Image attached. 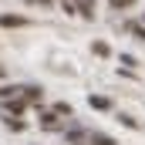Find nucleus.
<instances>
[{
	"mask_svg": "<svg viewBox=\"0 0 145 145\" xmlns=\"http://www.w3.org/2000/svg\"><path fill=\"white\" fill-rule=\"evenodd\" d=\"M40 128H51V132H61L64 128V121H61V115L54 108H44L40 111Z\"/></svg>",
	"mask_w": 145,
	"mask_h": 145,
	"instance_id": "nucleus-1",
	"label": "nucleus"
},
{
	"mask_svg": "<svg viewBox=\"0 0 145 145\" xmlns=\"http://www.w3.org/2000/svg\"><path fill=\"white\" fill-rule=\"evenodd\" d=\"M27 105H31V101H24V98H7V101H3V111L14 115V118H20V115L27 111Z\"/></svg>",
	"mask_w": 145,
	"mask_h": 145,
	"instance_id": "nucleus-2",
	"label": "nucleus"
},
{
	"mask_svg": "<svg viewBox=\"0 0 145 145\" xmlns=\"http://www.w3.org/2000/svg\"><path fill=\"white\" fill-rule=\"evenodd\" d=\"M20 98L31 101V105H40V101H44V91H40L37 84H24V88H20Z\"/></svg>",
	"mask_w": 145,
	"mask_h": 145,
	"instance_id": "nucleus-3",
	"label": "nucleus"
},
{
	"mask_svg": "<svg viewBox=\"0 0 145 145\" xmlns=\"http://www.w3.org/2000/svg\"><path fill=\"white\" fill-rule=\"evenodd\" d=\"M0 27H27V17H20V14H0Z\"/></svg>",
	"mask_w": 145,
	"mask_h": 145,
	"instance_id": "nucleus-4",
	"label": "nucleus"
},
{
	"mask_svg": "<svg viewBox=\"0 0 145 145\" xmlns=\"http://www.w3.org/2000/svg\"><path fill=\"white\" fill-rule=\"evenodd\" d=\"M74 3H78V10H81L78 17H84V20H95V0H74Z\"/></svg>",
	"mask_w": 145,
	"mask_h": 145,
	"instance_id": "nucleus-5",
	"label": "nucleus"
},
{
	"mask_svg": "<svg viewBox=\"0 0 145 145\" xmlns=\"http://www.w3.org/2000/svg\"><path fill=\"white\" fill-rule=\"evenodd\" d=\"M88 105H91L95 111H111V101L105 98V95H91V98H88Z\"/></svg>",
	"mask_w": 145,
	"mask_h": 145,
	"instance_id": "nucleus-6",
	"label": "nucleus"
},
{
	"mask_svg": "<svg viewBox=\"0 0 145 145\" xmlns=\"http://www.w3.org/2000/svg\"><path fill=\"white\" fill-rule=\"evenodd\" d=\"M88 145H115V138L105 132H88Z\"/></svg>",
	"mask_w": 145,
	"mask_h": 145,
	"instance_id": "nucleus-7",
	"label": "nucleus"
},
{
	"mask_svg": "<svg viewBox=\"0 0 145 145\" xmlns=\"http://www.w3.org/2000/svg\"><path fill=\"white\" fill-rule=\"evenodd\" d=\"M20 88H24V84H0V101H7V98H20Z\"/></svg>",
	"mask_w": 145,
	"mask_h": 145,
	"instance_id": "nucleus-8",
	"label": "nucleus"
},
{
	"mask_svg": "<svg viewBox=\"0 0 145 145\" xmlns=\"http://www.w3.org/2000/svg\"><path fill=\"white\" fill-rule=\"evenodd\" d=\"M125 27H128V34H135L138 40H145V24H142V20H128Z\"/></svg>",
	"mask_w": 145,
	"mask_h": 145,
	"instance_id": "nucleus-9",
	"label": "nucleus"
},
{
	"mask_svg": "<svg viewBox=\"0 0 145 145\" xmlns=\"http://www.w3.org/2000/svg\"><path fill=\"white\" fill-rule=\"evenodd\" d=\"M118 121H121L125 128H142V125H138V118H132L128 111H121V115H118Z\"/></svg>",
	"mask_w": 145,
	"mask_h": 145,
	"instance_id": "nucleus-10",
	"label": "nucleus"
},
{
	"mask_svg": "<svg viewBox=\"0 0 145 145\" xmlns=\"http://www.w3.org/2000/svg\"><path fill=\"white\" fill-rule=\"evenodd\" d=\"M3 121H7V128H10V132H24V118H14V115H7Z\"/></svg>",
	"mask_w": 145,
	"mask_h": 145,
	"instance_id": "nucleus-11",
	"label": "nucleus"
},
{
	"mask_svg": "<svg viewBox=\"0 0 145 145\" xmlns=\"http://www.w3.org/2000/svg\"><path fill=\"white\" fill-rule=\"evenodd\" d=\"M91 51H95L98 57H108V54H111V47L105 44V40H95V44H91Z\"/></svg>",
	"mask_w": 145,
	"mask_h": 145,
	"instance_id": "nucleus-12",
	"label": "nucleus"
},
{
	"mask_svg": "<svg viewBox=\"0 0 145 145\" xmlns=\"http://www.w3.org/2000/svg\"><path fill=\"white\" fill-rule=\"evenodd\" d=\"M54 111H57L61 118H71V115H74V111H71V105H64V101H57V105H54Z\"/></svg>",
	"mask_w": 145,
	"mask_h": 145,
	"instance_id": "nucleus-13",
	"label": "nucleus"
},
{
	"mask_svg": "<svg viewBox=\"0 0 145 145\" xmlns=\"http://www.w3.org/2000/svg\"><path fill=\"white\" fill-rule=\"evenodd\" d=\"M115 10H125V7H132V0H108Z\"/></svg>",
	"mask_w": 145,
	"mask_h": 145,
	"instance_id": "nucleus-14",
	"label": "nucleus"
},
{
	"mask_svg": "<svg viewBox=\"0 0 145 145\" xmlns=\"http://www.w3.org/2000/svg\"><path fill=\"white\" fill-rule=\"evenodd\" d=\"M31 3H40V7H51L54 0H31Z\"/></svg>",
	"mask_w": 145,
	"mask_h": 145,
	"instance_id": "nucleus-15",
	"label": "nucleus"
},
{
	"mask_svg": "<svg viewBox=\"0 0 145 145\" xmlns=\"http://www.w3.org/2000/svg\"><path fill=\"white\" fill-rule=\"evenodd\" d=\"M0 78H3V68H0Z\"/></svg>",
	"mask_w": 145,
	"mask_h": 145,
	"instance_id": "nucleus-16",
	"label": "nucleus"
},
{
	"mask_svg": "<svg viewBox=\"0 0 145 145\" xmlns=\"http://www.w3.org/2000/svg\"><path fill=\"white\" fill-rule=\"evenodd\" d=\"M142 24H145V17H142Z\"/></svg>",
	"mask_w": 145,
	"mask_h": 145,
	"instance_id": "nucleus-17",
	"label": "nucleus"
}]
</instances>
